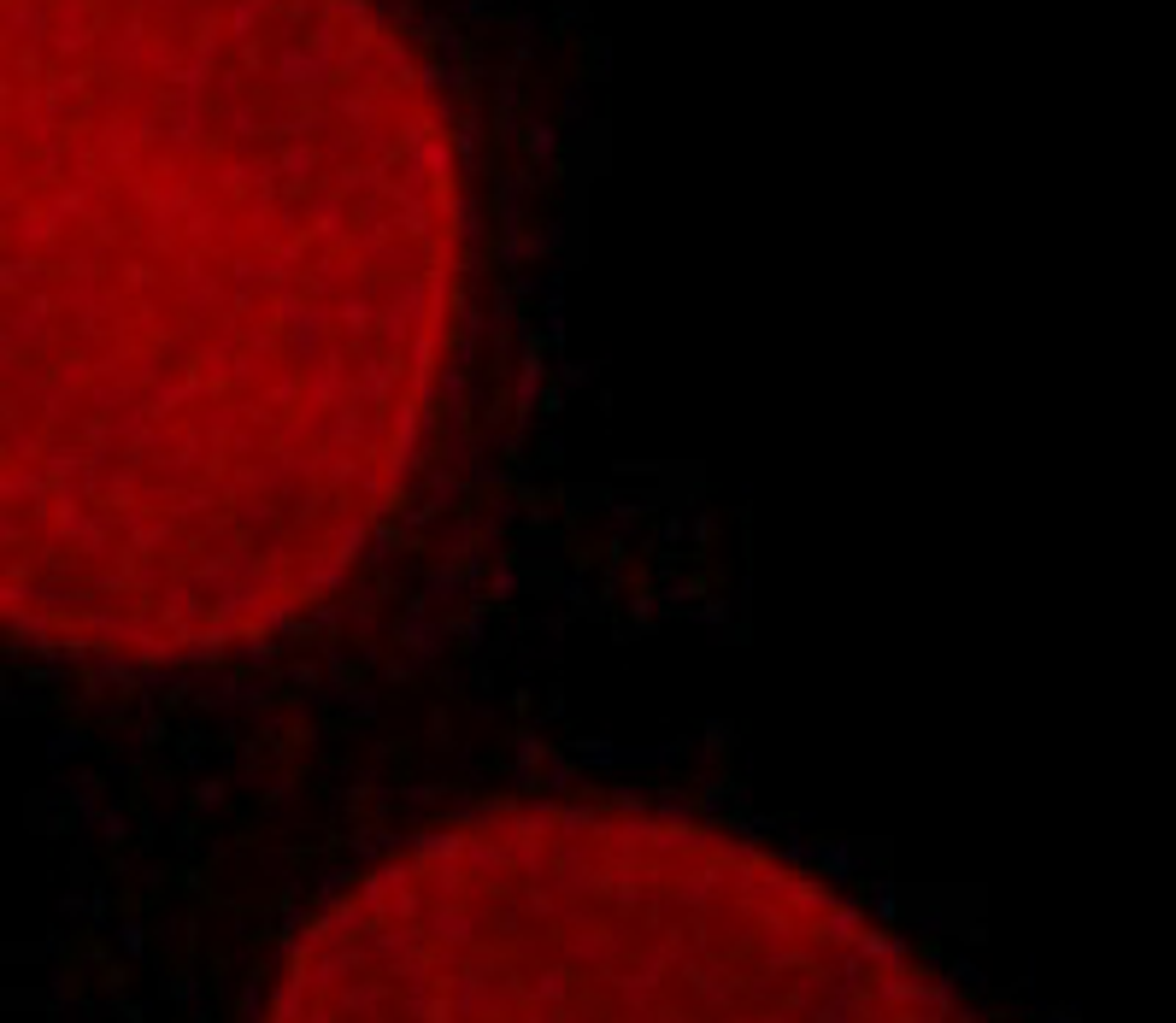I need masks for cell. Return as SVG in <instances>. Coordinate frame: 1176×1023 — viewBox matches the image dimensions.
I'll return each instance as SVG.
<instances>
[{
	"label": "cell",
	"instance_id": "6da1fadb",
	"mask_svg": "<svg viewBox=\"0 0 1176 1023\" xmlns=\"http://www.w3.org/2000/svg\"><path fill=\"white\" fill-rule=\"evenodd\" d=\"M459 289L377 0H0V618L130 665L295 630L412 489Z\"/></svg>",
	"mask_w": 1176,
	"mask_h": 1023
},
{
	"label": "cell",
	"instance_id": "7a4b0ae2",
	"mask_svg": "<svg viewBox=\"0 0 1176 1023\" xmlns=\"http://www.w3.org/2000/svg\"><path fill=\"white\" fill-rule=\"evenodd\" d=\"M259 1023H983L864 905L624 801L483 806L383 853Z\"/></svg>",
	"mask_w": 1176,
	"mask_h": 1023
}]
</instances>
